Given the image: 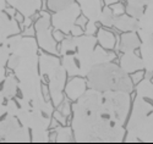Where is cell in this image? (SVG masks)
I'll return each instance as SVG.
<instances>
[{"instance_id":"cell-1","label":"cell","mask_w":153,"mask_h":144,"mask_svg":"<svg viewBox=\"0 0 153 144\" xmlns=\"http://www.w3.org/2000/svg\"><path fill=\"white\" fill-rule=\"evenodd\" d=\"M103 92L90 88L72 104L71 127L75 142H96V133L100 121Z\"/></svg>"},{"instance_id":"cell-2","label":"cell","mask_w":153,"mask_h":144,"mask_svg":"<svg viewBox=\"0 0 153 144\" xmlns=\"http://www.w3.org/2000/svg\"><path fill=\"white\" fill-rule=\"evenodd\" d=\"M88 86L99 92L107 90H134L132 78L120 65L105 62L94 66L87 75Z\"/></svg>"},{"instance_id":"cell-3","label":"cell","mask_w":153,"mask_h":144,"mask_svg":"<svg viewBox=\"0 0 153 144\" xmlns=\"http://www.w3.org/2000/svg\"><path fill=\"white\" fill-rule=\"evenodd\" d=\"M39 73L42 81L48 78L49 82V94L54 106H60L64 101L62 90L66 87V70L61 65V60L50 54L39 55Z\"/></svg>"},{"instance_id":"cell-4","label":"cell","mask_w":153,"mask_h":144,"mask_svg":"<svg viewBox=\"0 0 153 144\" xmlns=\"http://www.w3.org/2000/svg\"><path fill=\"white\" fill-rule=\"evenodd\" d=\"M0 137L3 142H32L30 128L23 126L17 116L9 114L0 125Z\"/></svg>"},{"instance_id":"cell-5","label":"cell","mask_w":153,"mask_h":144,"mask_svg":"<svg viewBox=\"0 0 153 144\" xmlns=\"http://www.w3.org/2000/svg\"><path fill=\"white\" fill-rule=\"evenodd\" d=\"M50 26V15L45 11H41V16L34 23V31L37 35V42L39 44V47L48 51L50 54L58 55L59 51L56 50V39L54 35L50 33L49 30Z\"/></svg>"},{"instance_id":"cell-6","label":"cell","mask_w":153,"mask_h":144,"mask_svg":"<svg viewBox=\"0 0 153 144\" xmlns=\"http://www.w3.org/2000/svg\"><path fill=\"white\" fill-rule=\"evenodd\" d=\"M81 12L82 10L79 3H72L66 7L55 11V14L52 16L53 27L65 34L71 33V30L75 27L76 21L80 17Z\"/></svg>"},{"instance_id":"cell-7","label":"cell","mask_w":153,"mask_h":144,"mask_svg":"<svg viewBox=\"0 0 153 144\" xmlns=\"http://www.w3.org/2000/svg\"><path fill=\"white\" fill-rule=\"evenodd\" d=\"M153 111V106L148 101L145 100V98L136 95L134 104H132V110H131V115L129 122H127L126 129L127 132H132L135 131L140 125L143 122V120L147 117L148 114H151Z\"/></svg>"},{"instance_id":"cell-8","label":"cell","mask_w":153,"mask_h":144,"mask_svg":"<svg viewBox=\"0 0 153 144\" xmlns=\"http://www.w3.org/2000/svg\"><path fill=\"white\" fill-rule=\"evenodd\" d=\"M126 142H146L153 143V111L147 115L143 122L132 132H127Z\"/></svg>"},{"instance_id":"cell-9","label":"cell","mask_w":153,"mask_h":144,"mask_svg":"<svg viewBox=\"0 0 153 144\" xmlns=\"http://www.w3.org/2000/svg\"><path fill=\"white\" fill-rule=\"evenodd\" d=\"M23 17H31L42 7V0H6Z\"/></svg>"},{"instance_id":"cell-10","label":"cell","mask_w":153,"mask_h":144,"mask_svg":"<svg viewBox=\"0 0 153 144\" xmlns=\"http://www.w3.org/2000/svg\"><path fill=\"white\" fill-rule=\"evenodd\" d=\"M137 33L141 39L153 34V3L146 6L142 16L138 18Z\"/></svg>"},{"instance_id":"cell-11","label":"cell","mask_w":153,"mask_h":144,"mask_svg":"<svg viewBox=\"0 0 153 144\" xmlns=\"http://www.w3.org/2000/svg\"><path fill=\"white\" fill-rule=\"evenodd\" d=\"M120 66L127 73H135L137 71L145 70V64L142 58H138L135 51H129V53H123L120 58Z\"/></svg>"},{"instance_id":"cell-12","label":"cell","mask_w":153,"mask_h":144,"mask_svg":"<svg viewBox=\"0 0 153 144\" xmlns=\"http://www.w3.org/2000/svg\"><path fill=\"white\" fill-rule=\"evenodd\" d=\"M77 3L80 4V7L82 10L83 16L88 20H93V21H99L102 11V0H77Z\"/></svg>"},{"instance_id":"cell-13","label":"cell","mask_w":153,"mask_h":144,"mask_svg":"<svg viewBox=\"0 0 153 144\" xmlns=\"http://www.w3.org/2000/svg\"><path fill=\"white\" fill-rule=\"evenodd\" d=\"M86 87H87V82L85 81V78L81 76H76L74 80L66 83L65 93L70 100L76 101L86 93V90H87Z\"/></svg>"},{"instance_id":"cell-14","label":"cell","mask_w":153,"mask_h":144,"mask_svg":"<svg viewBox=\"0 0 153 144\" xmlns=\"http://www.w3.org/2000/svg\"><path fill=\"white\" fill-rule=\"evenodd\" d=\"M0 20H1V41H5L9 37L16 35L20 33V27L17 24V21L12 16H10L6 11L1 12Z\"/></svg>"},{"instance_id":"cell-15","label":"cell","mask_w":153,"mask_h":144,"mask_svg":"<svg viewBox=\"0 0 153 144\" xmlns=\"http://www.w3.org/2000/svg\"><path fill=\"white\" fill-rule=\"evenodd\" d=\"M141 58L145 64V70L147 72H153V34L141 39Z\"/></svg>"},{"instance_id":"cell-16","label":"cell","mask_w":153,"mask_h":144,"mask_svg":"<svg viewBox=\"0 0 153 144\" xmlns=\"http://www.w3.org/2000/svg\"><path fill=\"white\" fill-rule=\"evenodd\" d=\"M61 65L66 70L69 76H72V77L81 76V64H80V59H79V55L76 54V51L62 55Z\"/></svg>"},{"instance_id":"cell-17","label":"cell","mask_w":153,"mask_h":144,"mask_svg":"<svg viewBox=\"0 0 153 144\" xmlns=\"http://www.w3.org/2000/svg\"><path fill=\"white\" fill-rule=\"evenodd\" d=\"M3 89H1V100H9L15 98L17 94V89L20 88V81L15 73H9L6 78L3 81Z\"/></svg>"},{"instance_id":"cell-18","label":"cell","mask_w":153,"mask_h":144,"mask_svg":"<svg viewBox=\"0 0 153 144\" xmlns=\"http://www.w3.org/2000/svg\"><path fill=\"white\" fill-rule=\"evenodd\" d=\"M141 38L137 35L136 32H126L120 38V51L123 53L135 51L137 48L141 47Z\"/></svg>"},{"instance_id":"cell-19","label":"cell","mask_w":153,"mask_h":144,"mask_svg":"<svg viewBox=\"0 0 153 144\" xmlns=\"http://www.w3.org/2000/svg\"><path fill=\"white\" fill-rule=\"evenodd\" d=\"M114 26L123 32H137L138 30V18L130 15H119L115 16Z\"/></svg>"},{"instance_id":"cell-20","label":"cell","mask_w":153,"mask_h":144,"mask_svg":"<svg viewBox=\"0 0 153 144\" xmlns=\"http://www.w3.org/2000/svg\"><path fill=\"white\" fill-rule=\"evenodd\" d=\"M153 3V0H127L126 12L132 17L140 18L148 4Z\"/></svg>"},{"instance_id":"cell-21","label":"cell","mask_w":153,"mask_h":144,"mask_svg":"<svg viewBox=\"0 0 153 144\" xmlns=\"http://www.w3.org/2000/svg\"><path fill=\"white\" fill-rule=\"evenodd\" d=\"M97 39H98L99 44L103 47L104 49L111 50V49L115 48L117 39H115V35H114L110 31H107V30H104V28H99V30H98Z\"/></svg>"},{"instance_id":"cell-22","label":"cell","mask_w":153,"mask_h":144,"mask_svg":"<svg viewBox=\"0 0 153 144\" xmlns=\"http://www.w3.org/2000/svg\"><path fill=\"white\" fill-rule=\"evenodd\" d=\"M136 95H140L145 99H152L153 98V81H151L148 77L140 81L136 87Z\"/></svg>"},{"instance_id":"cell-23","label":"cell","mask_w":153,"mask_h":144,"mask_svg":"<svg viewBox=\"0 0 153 144\" xmlns=\"http://www.w3.org/2000/svg\"><path fill=\"white\" fill-rule=\"evenodd\" d=\"M55 133H56V138L55 142L62 143V142H71L74 140V136H72V127L69 126H56L55 127Z\"/></svg>"},{"instance_id":"cell-24","label":"cell","mask_w":153,"mask_h":144,"mask_svg":"<svg viewBox=\"0 0 153 144\" xmlns=\"http://www.w3.org/2000/svg\"><path fill=\"white\" fill-rule=\"evenodd\" d=\"M77 48V39L76 35L72 37H68L64 38V41H61V45H60V55H65L68 53H72Z\"/></svg>"},{"instance_id":"cell-25","label":"cell","mask_w":153,"mask_h":144,"mask_svg":"<svg viewBox=\"0 0 153 144\" xmlns=\"http://www.w3.org/2000/svg\"><path fill=\"white\" fill-rule=\"evenodd\" d=\"M114 21H115V14L113 12L111 7H109V5L103 7L99 22L105 27H111V26H114Z\"/></svg>"},{"instance_id":"cell-26","label":"cell","mask_w":153,"mask_h":144,"mask_svg":"<svg viewBox=\"0 0 153 144\" xmlns=\"http://www.w3.org/2000/svg\"><path fill=\"white\" fill-rule=\"evenodd\" d=\"M47 1H48V7L55 12L75 3V0H47Z\"/></svg>"},{"instance_id":"cell-27","label":"cell","mask_w":153,"mask_h":144,"mask_svg":"<svg viewBox=\"0 0 153 144\" xmlns=\"http://www.w3.org/2000/svg\"><path fill=\"white\" fill-rule=\"evenodd\" d=\"M31 136H32V142L34 143H45L50 140L49 137V131L43 129V131H31Z\"/></svg>"},{"instance_id":"cell-28","label":"cell","mask_w":153,"mask_h":144,"mask_svg":"<svg viewBox=\"0 0 153 144\" xmlns=\"http://www.w3.org/2000/svg\"><path fill=\"white\" fill-rule=\"evenodd\" d=\"M0 54H1V67H6L7 62L11 55V49L9 47L7 41H1V49H0Z\"/></svg>"},{"instance_id":"cell-29","label":"cell","mask_w":153,"mask_h":144,"mask_svg":"<svg viewBox=\"0 0 153 144\" xmlns=\"http://www.w3.org/2000/svg\"><path fill=\"white\" fill-rule=\"evenodd\" d=\"M19 109H20V106L17 105V103L14 99L6 100V111H7L6 114L12 115V116H16L17 112H19Z\"/></svg>"},{"instance_id":"cell-30","label":"cell","mask_w":153,"mask_h":144,"mask_svg":"<svg viewBox=\"0 0 153 144\" xmlns=\"http://www.w3.org/2000/svg\"><path fill=\"white\" fill-rule=\"evenodd\" d=\"M97 32V26H96V21L93 20H88V23L86 24V34H91L93 35Z\"/></svg>"},{"instance_id":"cell-31","label":"cell","mask_w":153,"mask_h":144,"mask_svg":"<svg viewBox=\"0 0 153 144\" xmlns=\"http://www.w3.org/2000/svg\"><path fill=\"white\" fill-rule=\"evenodd\" d=\"M111 10H113L114 14H115V16L123 15L124 12H125V9H124L123 4H120V3H115V4H114V5L111 6Z\"/></svg>"},{"instance_id":"cell-32","label":"cell","mask_w":153,"mask_h":144,"mask_svg":"<svg viewBox=\"0 0 153 144\" xmlns=\"http://www.w3.org/2000/svg\"><path fill=\"white\" fill-rule=\"evenodd\" d=\"M54 117L58 122H60L61 125H66V116L64 115L61 111H55L54 112Z\"/></svg>"},{"instance_id":"cell-33","label":"cell","mask_w":153,"mask_h":144,"mask_svg":"<svg viewBox=\"0 0 153 144\" xmlns=\"http://www.w3.org/2000/svg\"><path fill=\"white\" fill-rule=\"evenodd\" d=\"M143 75H145V73L142 72V70L135 72V75L131 77V78H132V82H134V83H138L141 80H143Z\"/></svg>"},{"instance_id":"cell-34","label":"cell","mask_w":153,"mask_h":144,"mask_svg":"<svg viewBox=\"0 0 153 144\" xmlns=\"http://www.w3.org/2000/svg\"><path fill=\"white\" fill-rule=\"evenodd\" d=\"M71 111H72V110H70V104H69V101H65V103H64L62 109H61V112L65 115V116H70Z\"/></svg>"},{"instance_id":"cell-35","label":"cell","mask_w":153,"mask_h":144,"mask_svg":"<svg viewBox=\"0 0 153 144\" xmlns=\"http://www.w3.org/2000/svg\"><path fill=\"white\" fill-rule=\"evenodd\" d=\"M82 30H81V27H80V24L77 26V24H75V27L71 30V34L72 35H82Z\"/></svg>"},{"instance_id":"cell-36","label":"cell","mask_w":153,"mask_h":144,"mask_svg":"<svg viewBox=\"0 0 153 144\" xmlns=\"http://www.w3.org/2000/svg\"><path fill=\"white\" fill-rule=\"evenodd\" d=\"M60 32H61V31H60ZM60 32H59V30H56V31L54 32V34H53L54 38L56 39V41H59V42H60V41H64V37H62V34H61Z\"/></svg>"},{"instance_id":"cell-37","label":"cell","mask_w":153,"mask_h":144,"mask_svg":"<svg viewBox=\"0 0 153 144\" xmlns=\"http://www.w3.org/2000/svg\"><path fill=\"white\" fill-rule=\"evenodd\" d=\"M23 24L27 27H31V17H25V21H23Z\"/></svg>"},{"instance_id":"cell-38","label":"cell","mask_w":153,"mask_h":144,"mask_svg":"<svg viewBox=\"0 0 153 144\" xmlns=\"http://www.w3.org/2000/svg\"><path fill=\"white\" fill-rule=\"evenodd\" d=\"M33 33H36V32H33V30H32V27H27L26 28V31H25V34H26V35H32Z\"/></svg>"},{"instance_id":"cell-39","label":"cell","mask_w":153,"mask_h":144,"mask_svg":"<svg viewBox=\"0 0 153 144\" xmlns=\"http://www.w3.org/2000/svg\"><path fill=\"white\" fill-rule=\"evenodd\" d=\"M119 0H104V3L107 4V5H111V4H115V3H118Z\"/></svg>"},{"instance_id":"cell-40","label":"cell","mask_w":153,"mask_h":144,"mask_svg":"<svg viewBox=\"0 0 153 144\" xmlns=\"http://www.w3.org/2000/svg\"><path fill=\"white\" fill-rule=\"evenodd\" d=\"M6 112V104H1V115H5Z\"/></svg>"},{"instance_id":"cell-41","label":"cell","mask_w":153,"mask_h":144,"mask_svg":"<svg viewBox=\"0 0 153 144\" xmlns=\"http://www.w3.org/2000/svg\"><path fill=\"white\" fill-rule=\"evenodd\" d=\"M85 17H86V16H85ZM85 17H80V20H79V24H80V26H81V24H83V23L86 22Z\"/></svg>"},{"instance_id":"cell-42","label":"cell","mask_w":153,"mask_h":144,"mask_svg":"<svg viewBox=\"0 0 153 144\" xmlns=\"http://www.w3.org/2000/svg\"><path fill=\"white\" fill-rule=\"evenodd\" d=\"M152 81H153V78H152Z\"/></svg>"},{"instance_id":"cell-43","label":"cell","mask_w":153,"mask_h":144,"mask_svg":"<svg viewBox=\"0 0 153 144\" xmlns=\"http://www.w3.org/2000/svg\"><path fill=\"white\" fill-rule=\"evenodd\" d=\"M152 100H153V98H152Z\"/></svg>"}]
</instances>
